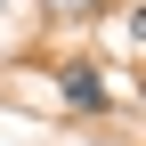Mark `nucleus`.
I'll return each mask as SVG.
<instances>
[{
    "instance_id": "f03ea898",
    "label": "nucleus",
    "mask_w": 146,
    "mask_h": 146,
    "mask_svg": "<svg viewBox=\"0 0 146 146\" xmlns=\"http://www.w3.org/2000/svg\"><path fill=\"white\" fill-rule=\"evenodd\" d=\"M0 8H8V0H0Z\"/></svg>"
},
{
    "instance_id": "f257e3e1",
    "label": "nucleus",
    "mask_w": 146,
    "mask_h": 146,
    "mask_svg": "<svg viewBox=\"0 0 146 146\" xmlns=\"http://www.w3.org/2000/svg\"><path fill=\"white\" fill-rule=\"evenodd\" d=\"M65 98L98 114V106H106V81H98V65H65Z\"/></svg>"
}]
</instances>
